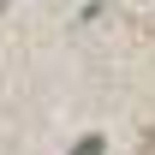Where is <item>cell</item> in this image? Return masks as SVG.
I'll use <instances>...</instances> for the list:
<instances>
[{"instance_id":"obj_2","label":"cell","mask_w":155,"mask_h":155,"mask_svg":"<svg viewBox=\"0 0 155 155\" xmlns=\"http://www.w3.org/2000/svg\"><path fill=\"white\" fill-rule=\"evenodd\" d=\"M0 6H6V0H0Z\"/></svg>"},{"instance_id":"obj_1","label":"cell","mask_w":155,"mask_h":155,"mask_svg":"<svg viewBox=\"0 0 155 155\" xmlns=\"http://www.w3.org/2000/svg\"><path fill=\"white\" fill-rule=\"evenodd\" d=\"M101 149H107L101 137H78V143H72V155H101Z\"/></svg>"}]
</instances>
